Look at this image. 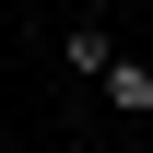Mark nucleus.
<instances>
[{"mask_svg":"<svg viewBox=\"0 0 153 153\" xmlns=\"http://www.w3.org/2000/svg\"><path fill=\"white\" fill-rule=\"evenodd\" d=\"M94 82H106V106H118V118H153V59H106Z\"/></svg>","mask_w":153,"mask_h":153,"instance_id":"1","label":"nucleus"}]
</instances>
